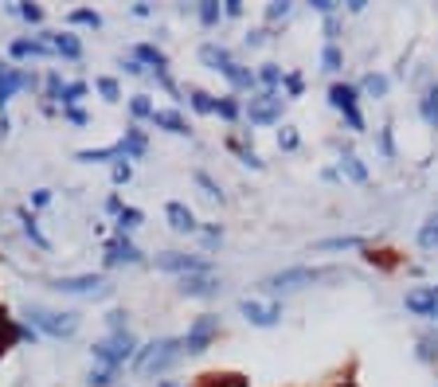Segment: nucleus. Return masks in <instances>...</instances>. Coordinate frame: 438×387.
I'll list each match as a JSON object with an SVG mask.
<instances>
[{
	"label": "nucleus",
	"mask_w": 438,
	"mask_h": 387,
	"mask_svg": "<svg viewBox=\"0 0 438 387\" xmlns=\"http://www.w3.org/2000/svg\"><path fill=\"white\" fill-rule=\"evenodd\" d=\"M24 317L31 321V328H40L47 337H75L79 333V317L75 313H59V309H43V305H28Z\"/></svg>",
	"instance_id": "1"
},
{
	"label": "nucleus",
	"mask_w": 438,
	"mask_h": 387,
	"mask_svg": "<svg viewBox=\"0 0 438 387\" xmlns=\"http://www.w3.org/2000/svg\"><path fill=\"white\" fill-rule=\"evenodd\" d=\"M180 356H184V340H180V337H160V340H153V344L137 356V367L153 376V372H165V367H172Z\"/></svg>",
	"instance_id": "2"
},
{
	"label": "nucleus",
	"mask_w": 438,
	"mask_h": 387,
	"mask_svg": "<svg viewBox=\"0 0 438 387\" xmlns=\"http://www.w3.org/2000/svg\"><path fill=\"white\" fill-rule=\"evenodd\" d=\"M133 348H137V340H133V333L126 328V333H110V337L98 340L90 352H94V360H98L102 367H110V372H114V367H121L126 360L133 356Z\"/></svg>",
	"instance_id": "3"
},
{
	"label": "nucleus",
	"mask_w": 438,
	"mask_h": 387,
	"mask_svg": "<svg viewBox=\"0 0 438 387\" xmlns=\"http://www.w3.org/2000/svg\"><path fill=\"white\" fill-rule=\"evenodd\" d=\"M333 270H313V266H294V270H282V274H270L262 282V289L270 294H289V289H301V286H313V282L328 278Z\"/></svg>",
	"instance_id": "4"
},
{
	"label": "nucleus",
	"mask_w": 438,
	"mask_h": 387,
	"mask_svg": "<svg viewBox=\"0 0 438 387\" xmlns=\"http://www.w3.org/2000/svg\"><path fill=\"white\" fill-rule=\"evenodd\" d=\"M51 289L70 294V298H106L110 286L102 282V274H70V278H51Z\"/></svg>",
	"instance_id": "5"
},
{
	"label": "nucleus",
	"mask_w": 438,
	"mask_h": 387,
	"mask_svg": "<svg viewBox=\"0 0 438 387\" xmlns=\"http://www.w3.org/2000/svg\"><path fill=\"white\" fill-rule=\"evenodd\" d=\"M239 313L250 321L255 328H274L282 321V305L278 301H259V298H243L239 301Z\"/></svg>",
	"instance_id": "6"
},
{
	"label": "nucleus",
	"mask_w": 438,
	"mask_h": 387,
	"mask_svg": "<svg viewBox=\"0 0 438 387\" xmlns=\"http://www.w3.org/2000/svg\"><path fill=\"white\" fill-rule=\"evenodd\" d=\"M157 270H169V274H211V266L204 262V258L196 255H184V250H165V255H157Z\"/></svg>",
	"instance_id": "7"
},
{
	"label": "nucleus",
	"mask_w": 438,
	"mask_h": 387,
	"mask_svg": "<svg viewBox=\"0 0 438 387\" xmlns=\"http://www.w3.org/2000/svg\"><path fill=\"white\" fill-rule=\"evenodd\" d=\"M247 118L255 121V126H270V121H278L282 118V98L274 94V90H266V94H259V98H250Z\"/></svg>",
	"instance_id": "8"
},
{
	"label": "nucleus",
	"mask_w": 438,
	"mask_h": 387,
	"mask_svg": "<svg viewBox=\"0 0 438 387\" xmlns=\"http://www.w3.org/2000/svg\"><path fill=\"white\" fill-rule=\"evenodd\" d=\"M216 333H219V317H199L196 325L188 328V337H180V340H184V352L199 356V352L211 344V337H216Z\"/></svg>",
	"instance_id": "9"
},
{
	"label": "nucleus",
	"mask_w": 438,
	"mask_h": 387,
	"mask_svg": "<svg viewBox=\"0 0 438 387\" xmlns=\"http://www.w3.org/2000/svg\"><path fill=\"white\" fill-rule=\"evenodd\" d=\"M328 102L349 118L352 129H364V118H360V109H356V86H345V82H337V86L328 90Z\"/></svg>",
	"instance_id": "10"
},
{
	"label": "nucleus",
	"mask_w": 438,
	"mask_h": 387,
	"mask_svg": "<svg viewBox=\"0 0 438 387\" xmlns=\"http://www.w3.org/2000/svg\"><path fill=\"white\" fill-rule=\"evenodd\" d=\"M106 262H110V266H121V262H126V266H141L145 255H141L126 235H118V238H110V243H106Z\"/></svg>",
	"instance_id": "11"
},
{
	"label": "nucleus",
	"mask_w": 438,
	"mask_h": 387,
	"mask_svg": "<svg viewBox=\"0 0 438 387\" xmlns=\"http://www.w3.org/2000/svg\"><path fill=\"white\" fill-rule=\"evenodd\" d=\"M180 294L184 298H216L219 282L211 274H188V278H180Z\"/></svg>",
	"instance_id": "12"
},
{
	"label": "nucleus",
	"mask_w": 438,
	"mask_h": 387,
	"mask_svg": "<svg viewBox=\"0 0 438 387\" xmlns=\"http://www.w3.org/2000/svg\"><path fill=\"white\" fill-rule=\"evenodd\" d=\"M133 59L145 63V67H153V75H157V79H165V75H169V59H165V51L153 47V43H137V47H133Z\"/></svg>",
	"instance_id": "13"
},
{
	"label": "nucleus",
	"mask_w": 438,
	"mask_h": 387,
	"mask_svg": "<svg viewBox=\"0 0 438 387\" xmlns=\"http://www.w3.org/2000/svg\"><path fill=\"white\" fill-rule=\"evenodd\" d=\"M165 215H169V227L180 231V235H192V231H199L196 215H192L184 204H169V208H165Z\"/></svg>",
	"instance_id": "14"
},
{
	"label": "nucleus",
	"mask_w": 438,
	"mask_h": 387,
	"mask_svg": "<svg viewBox=\"0 0 438 387\" xmlns=\"http://www.w3.org/2000/svg\"><path fill=\"white\" fill-rule=\"evenodd\" d=\"M403 305H407L411 313H418V317H435L438 321V289H430V294H407Z\"/></svg>",
	"instance_id": "15"
},
{
	"label": "nucleus",
	"mask_w": 438,
	"mask_h": 387,
	"mask_svg": "<svg viewBox=\"0 0 438 387\" xmlns=\"http://www.w3.org/2000/svg\"><path fill=\"white\" fill-rule=\"evenodd\" d=\"M153 126L169 129V133H176V137H188V126H184V118H180L176 109H153Z\"/></svg>",
	"instance_id": "16"
},
{
	"label": "nucleus",
	"mask_w": 438,
	"mask_h": 387,
	"mask_svg": "<svg viewBox=\"0 0 438 387\" xmlns=\"http://www.w3.org/2000/svg\"><path fill=\"white\" fill-rule=\"evenodd\" d=\"M199 59L208 63L211 70H219V75H223V70L235 63V59H231V51H227V47H216V43H204V47H199Z\"/></svg>",
	"instance_id": "17"
},
{
	"label": "nucleus",
	"mask_w": 438,
	"mask_h": 387,
	"mask_svg": "<svg viewBox=\"0 0 438 387\" xmlns=\"http://www.w3.org/2000/svg\"><path fill=\"white\" fill-rule=\"evenodd\" d=\"M16 219H20V227H24V235L31 238V243H36V247L40 250H51V243H47V235H43L40 227H36V215H31L28 208H16Z\"/></svg>",
	"instance_id": "18"
},
{
	"label": "nucleus",
	"mask_w": 438,
	"mask_h": 387,
	"mask_svg": "<svg viewBox=\"0 0 438 387\" xmlns=\"http://www.w3.org/2000/svg\"><path fill=\"white\" fill-rule=\"evenodd\" d=\"M75 157L82 160V165H102V160H114V157H126L121 153V145H106V149H79Z\"/></svg>",
	"instance_id": "19"
},
{
	"label": "nucleus",
	"mask_w": 438,
	"mask_h": 387,
	"mask_svg": "<svg viewBox=\"0 0 438 387\" xmlns=\"http://www.w3.org/2000/svg\"><path fill=\"white\" fill-rule=\"evenodd\" d=\"M223 79H227L235 90H255V82H259V79H255V75H250L247 67H239V63H231V67L223 70Z\"/></svg>",
	"instance_id": "20"
},
{
	"label": "nucleus",
	"mask_w": 438,
	"mask_h": 387,
	"mask_svg": "<svg viewBox=\"0 0 438 387\" xmlns=\"http://www.w3.org/2000/svg\"><path fill=\"white\" fill-rule=\"evenodd\" d=\"M418 109H423V121L430 129H438V86H427V94L418 98Z\"/></svg>",
	"instance_id": "21"
},
{
	"label": "nucleus",
	"mask_w": 438,
	"mask_h": 387,
	"mask_svg": "<svg viewBox=\"0 0 438 387\" xmlns=\"http://www.w3.org/2000/svg\"><path fill=\"white\" fill-rule=\"evenodd\" d=\"M51 51H59V55H67V59H82V43L75 40V36H51Z\"/></svg>",
	"instance_id": "22"
},
{
	"label": "nucleus",
	"mask_w": 438,
	"mask_h": 387,
	"mask_svg": "<svg viewBox=\"0 0 438 387\" xmlns=\"http://www.w3.org/2000/svg\"><path fill=\"white\" fill-rule=\"evenodd\" d=\"M118 145H121V153H126V160H130V157H133V160L145 157V137H141V129H130V133L118 141Z\"/></svg>",
	"instance_id": "23"
},
{
	"label": "nucleus",
	"mask_w": 438,
	"mask_h": 387,
	"mask_svg": "<svg viewBox=\"0 0 438 387\" xmlns=\"http://www.w3.org/2000/svg\"><path fill=\"white\" fill-rule=\"evenodd\" d=\"M12 55H16V59H28V55H51V43H40V40H16V43H12Z\"/></svg>",
	"instance_id": "24"
},
{
	"label": "nucleus",
	"mask_w": 438,
	"mask_h": 387,
	"mask_svg": "<svg viewBox=\"0 0 438 387\" xmlns=\"http://www.w3.org/2000/svg\"><path fill=\"white\" fill-rule=\"evenodd\" d=\"M352 247H364L360 235H337V238H321L317 250H352Z\"/></svg>",
	"instance_id": "25"
},
{
	"label": "nucleus",
	"mask_w": 438,
	"mask_h": 387,
	"mask_svg": "<svg viewBox=\"0 0 438 387\" xmlns=\"http://www.w3.org/2000/svg\"><path fill=\"white\" fill-rule=\"evenodd\" d=\"M188 102H192V109H196V114H216V98H211L208 90L192 86V90H188Z\"/></svg>",
	"instance_id": "26"
},
{
	"label": "nucleus",
	"mask_w": 438,
	"mask_h": 387,
	"mask_svg": "<svg viewBox=\"0 0 438 387\" xmlns=\"http://www.w3.org/2000/svg\"><path fill=\"white\" fill-rule=\"evenodd\" d=\"M340 169L349 172L356 184H364V180H368V169H364V165L356 160V153H349V149H345V157H340Z\"/></svg>",
	"instance_id": "27"
},
{
	"label": "nucleus",
	"mask_w": 438,
	"mask_h": 387,
	"mask_svg": "<svg viewBox=\"0 0 438 387\" xmlns=\"http://www.w3.org/2000/svg\"><path fill=\"white\" fill-rule=\"evenodd\" d=\"M196 16H199V24H204V28H216V24L223 20L219 4H211V0H204V4H199V8H196Z\"/></svg>",
	"instance_id": "28"
},
{
	"label": "nucleus",
	"mask_w": 438,
	"mask_h": 387,
	"mask_svg": "<svg viewBox=\"0 0 438 387\" xmlns=\"http://www.w3.org/2000/svg\"><path fill=\"white\" fill-rule=\"evenodd\" d=\"M82 94H86V82H63V94H59L63 109L75 106V102H82Z\"/></svg>",
	"instance_id": "29"
},
{
	"label": "nucleus",
	"mask_w": 438,
	"mask_h": 387,
	"mask_svg": "<svg viewBox=\"0 0 438 387\" xmlns=\"http://www.w3.org/2000/svg\"><path fill=\"white\" fill-rule=\"evenodd\" d=\"M141 211L137 208H121V215H118V227H121V235H130V231H137L141 227Z\"/></svg>",
	"instance_id": "30"
},
{
	"label": "nucleus",
	"mask_w": 438,
	"mask_h": 387,
	"mask_svg": "<svg viewBox=\"0 0 438 387\" xmlns=\"http://www.w3.org/2000/svg\"><path fill=\"white\" fill-rule=\"evenodd\" d=\"M67 20L70 24H82V28H102V16H98V12H90V8H75Z\"/></svg>",
	"instance_id": "31"
},
{
	"label": "nucleus",
	"mask_w": 438,
	"mask_h": 387,
	"mask_svg": "<svg viewBox=\"0 0 438 387\" xmlns=\"http://www.w3.org/2000/svg\"><path fill=\"white\" fill-rule=\"evenodd\" d=\"M360 90H364V94H376V98H384V94H388V79H384V75H368V79L360 82Z\"/></svg>",
	"instance_id": "32"
},
{
	"label": "nucleus",
	"mask_w": 438,
	"mask_h": 387,
	"mask_svg": "<svg viewBox=\"0 0 438 387\" xmlns=\"http://www.w3.org/2000/svg\"><path fill=\"white\" fill-rule=\"evenodd\" d=\"M130 114H133V118H153L149 98H145V94H133V98H130Z\"/></svg>",
	"instance_id": "33"
},
{
	"label": "nucleus",
	"mask_w": 438,
	"mask_h": 387,
	"mask_svg": "<svg viewBox=\"0 0 438 387\" xmlns=\"http://www.w3.org/2000/svg\"><path fill=\"white\" fill-rule=\"evenodd\" d=\"M94 86H98V94H102L106 102H118V98H121V90H118V82H114V79H98Z\"/></svg>",
	"instance_id": "34"
},
{
	"label": "nucleus",
	"mask_w": 438,
	"mask_h": 387,
	"mask_svg": "<svg viewBox=\"0 0 438 387\" xmlns=\"http://www.w3.org/2000/svg\"><path fill=\"white\" fill-rule=\"evenodd\" d=\"M86 384L90 387H110L114 384V372H110V367H94V372L86 376Z\"/></svg>",
	"instance_id": "35"
},
{
	"label": "nucleus",
	"mask_w": 438,
	"mask_h": 387,
	"mask_svg": "<svg viewBox=\"0 0 438 387\" xmlns=\"http://www.w3.org/2000/svg\"><path fill=\"white\" fill-rule=\"evenodd\" d=\"M278 149H286V153L298 149V133H294L289 126H282V129H278Z\"/></svg>",
	"instance_id": "36"
},
{
	"label": "nucleus",
	"mask_w": 438,
	"mask_h": 387,
	"mask_svg": "<svg viewBox=\"0 0 438 387\" xmlns=\"http://www.w3.org/2000/svg\"><path fill=\"white\" fill-rule=\"evenodd\" d=\"M196 184H199V188H204V192H208L211 199H223V192H219V184H216V180L208 176V172H196Z\"/></svg>",
	"instance_id": "37"
},
{
	"label": "nucleus",
	"mask_w": 438,
	"mask_h": 387,
	"mask_svg": "<svg viewBox=\"0 0 438 387\" xmlns=\"http://www.w3.org/2000/svg\"><path fill=\"white\" fill-rule=\"evenodd\" d=\"M321 63H325V70H340V51L328 43V47L321 51Z\"/></svg>",
	"instance_id": "38"
},
{
	"label": "nucleus",
	"mask_w": 438,
	"mask_h": 387,
	"mask_svg": "<svg viewBox=\"0 0 438 387\" xmlns=\"http://www.w3.org/2000/svg\"><path fill=\"white\" fill-rule=\"evenodd\" d=\"M106 325H110V333H126V313H121V309L106 313Z\"/></svg>",
	"instance_id": "39"
},
{
	"label": "nucleus",
	"mask_w": 438,
	"mask_h": 387,
	"mask_svg": "<svg viewBox=\"0 0 438 387\" xmlns=\"http://www.w3.org/2000/svg\"><path fill=\"white\" fill-rule=\"evenodd\" d=\"M231 149H235V153H239V157H243V165H250V169H262V157H259V153L243 149V145H231Z\"/></svg>",
	"instance_id": "40"
},
{
	"label": "nucleus",
	"mask_w": 438,
	"mask_h": 387,
	"mask_svg": "<svg viewBox=\"0 0 438 387\" xmlns=\"http://www.w3.org/2000/svg\"><path fill=\"white\" fill-rule=\"evenodd\" d=\"M130 180H133V169L126 160H118V165H114V184H130Z\"/></svg>",
	"instance_id": "41"
},
{
	"label": "nucleus",
	"mask_w": 438,
	"mask_h": 387,
	"mask_svg": "<svg viewBox=\"0 0 438 387\" xmlns=\"http://www.w3.org/2000/svg\"><path fill=\"white\" fill-rule=\"evenodd\" d=\"M16 12H20V16H24L28 24H40V20H43V8H36V4H20Z\"/></svg>",
	"instance_id": "42"
},
{
	"label": "nucleus",
	"mask_w": 438,
	"mask_h": 387,
	"mask_svg": "<svg viewBox=\"0 0 438 387\" xmlns=\"http://www.w3.org/2000/svg\"><path fill=\"white\" fill-rule=\"evenodd\" d=\"M259 79L266 82V86H278V82H282V70H278V67H262Z\"/></svg>",
	"instance_id": "43"
},
{
	"label": "nucleus",
	"mask_w": 438,
	"mask_h": 387,
	"mask_svg": "<svg viewBox=\"0 0 438 387\" xmlns=\"http://www.w3.org/2000/svg\"><path fill=\"white\" fill-rule=\"evenodd\" d=\"M418 243H423V247H438V223H430V227H423V235H418Z\"/></svg>",
	"instance_id": "44"
},
{
	"label": "nucleus",
	"mask_w": 438,
	"mask_h": 387,
	"mask_svg": "<svg viewBox=\"0 0 438 387\" xmlns=\"http://www.w3.org/2000/svg\"><path fill=\"white\" fill-rule=\"evenodd\" d=\"M216 114H219V118H239V106H235V102H216Z\"/></svg>",
	"instance_id": "45"
},
{
	"label": "nucleus",
	"mask_w": 438,
	"mask_h": 387,
	"mask_svg": "<svg viewBox=\"0 0 438 387\" xmlns=\"http://www.w3.org/2000/svg\"><path fill=\"white\" fill-rule=\"evenodd\" d=\"M63 118H67V121H75V126H86V114H82L79 106H67V109H63Z\"/></svg>",
	"instance_id": "46"
},
{
	"label": "nucleus",
	"mask_w": 438,
	"mask_h": 387,
	"mask_svg": "<svg viewBox=\"0 0 438 387\" xmlns=\"http://www.w3.org/2000/svg\"><path fill=\"white\" fill-rule=\"evenodd\" d=\"M59 94H63V79H59V75H51V79H47V98L59 102Z\"/></svg>",
	"instance_id": "47"
},
{
	"label": "nucleus",
	"mask_w": 438,
	"mask_h": 387,
	"mask_svg": "<svg viewBox=\"0 0 438 387\" xmlns=\"http://www.w3.org/2000/svg\"><path fill=\"white\" fill-rule=\"evenodd\" d=\"M266 16H270V20H286V16H289V4H270Z\"/></svg>",
	"instance_id": "48"
},
{
	"label": "nucleus",
	"mask_w": 438,
	"mask_h": 387,
	"mask_svg": "<svg viewBox=\"0 0 438 387\" xmlns=\"http://www.w3.org/2000/svg\"><path fill=\"white\" fill-rule=\"evenodd\" d=\"M282 82H286V90H289V94H301V79H298V75H286Z\"/></svg>",
	"instance_id": "49"
},
{
	"label": "nucleus",
	"mask_w": 438,
	"mask_h": 387,
	"mask_svg": "<svg viewBox=\"0 0 438 387\" xmlns=\"http://www.w3.org/2000/svg\"><path fill=\"white\" fill-rule=\"evenodd\" d=\"M121 67H126V75H141V63L137 59H121Z\"/></svg>",
	"instance_id": "50"
},
{
	"label": "nucleus",
	"mask_w": 438,
	"mask_h": 387,
	"mask_svg": "<svg viewBox=\"0 0 438 387\" xmlns=\"http://www.w3.org/2000/svg\"><path fill=\"white\" fill-rule=\"evenodd\" d=\"M239 12H243V4H239V0H227V8H223V16H239Z\"/></svg>",
	"instance_id": "51"
},
{
	"label": "nucleus",
	"mask_w": 438,
	"mask_h": 387,
	"mask_svg": "<svg viewBox=\"0 0 438 387\" xmlns=\"http://www.w3.org/2000/svg\"><path fill=\"white\" fill-rule=\"evenodd\" d=\"M47 204H51V192H47V188L36 192V208H47Z\"/></svg>",
	"instance_id": "52"
},
{
	"label": "nucleus",
	"mask_w": 438,
	"mask_h": 387,
	"mask_svg": "<svg viewBox=\"0 0 438 387\" xmlns=\"http://www.w3.org/2000/svg\"><path fill=\"white\" fill-rule=\"evenodd\" d=\"M423 348H435V352H430V356H438V333L430 340H423Z\"/></svg>",
	"instance_id": "53"
},
{
	"label": "nucleus",
	"mask_w": 438,
	"mask_h": 387,
	"mask_svg": "<svg viewBox=\"0 0 438 387\" xmlns=\"http://www.w3.org/2000/svg\"><path fill=\"white\" fill-rule=\"evenodd\" d=\"M160 387H172V384H160Z\"/></svg>",
	"instance_id": "54"
}]
</instances>
